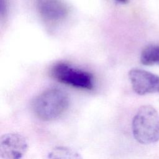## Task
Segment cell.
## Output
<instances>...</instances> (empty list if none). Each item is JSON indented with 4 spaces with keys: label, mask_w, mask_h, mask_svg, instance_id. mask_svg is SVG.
Instances as JSON below:
<instances>
[{
    "label": "cell",
    "mask_w": 159,
    "mask_h": 159,
    "mask_svg": "<svg viewBox=\"0 0 159 159\" xmlns=\"http://www.w3.org/2000/svg\"><path fill=\"white\" fill-rule=\"evenodd\" d=\"M128 75L133 90L139 95L159 93V75L138 68H132Z\"/></svg>",
    "instance_id": "4"
},
{
    "label": "cell",
    "mask_w": 159,
    "mask_h": 159,
    "mask_svg": "<svg viewBox=\"0 0 159 159\" xmlns=\"http://www.w3.org/2000/svg\"><path fill=\"white\" fill-rule=\"evenodd\" d=\"M50 75L57 81L74 88L86 90L94 88V77L91 73L66 63L60 62L53 65Z\"/></svg>",
    "instance_id": "3"
},
{
    "label": "cell",
    "mask_w": 159,
    "mask_h": 159,
    "mask_svg": "<svg viewBox=\"0 0 159 159\" xmlns=\"http://www.w3.org/2000/svg\"><path fill=\"white\" fill-rule=\"evenodd\" d=\"M48 158H80L78 153L73 150L71 148L64 147H56L48 153Z\"/></svg>",
    "instance_id": "8"
},
{
    "label": "cell",
    "mask_w": 159,
    "mask_h": 159,
    "mask_svg": "<svg viewBox=\"0 0 159 159\" xmlns=\"http://www.w3.org/2000/svg\"><path fill=\"white\" fill-rule=\"evenodd\" d=\"M140 63L145 66L159 65V44H150L141 52Z\"/></svg>",
    "instance_id": "7"
},
{
    "label": "cell",
    "mask_w": 159,
    "mask_h": 159,
    "mask_svg": "<svg viewBox=\"0 0 159 159\" xmlns=\"http://www.w3.org/2000/svg\"><path fill=\"white\" fill-rule=\"evenodd\" d=\"M68 94L58 88H51L42 91L32 101V107L40 120L51 121L60 117L69 106Z\"/></svg>",
    "instance_id": "1"
},
{
    "label": "cell",
    "mask_w": 159,
    "mask_h": 159,
    "mask_svg": "<svg viewBox=\"0 0 159 159\" xmlns=\"http://www.w3.org/2000/svg\"><path fill=\"white\" fill-rule=\"evenodd\" d=\"M0 11L1 16H3L6 12L7 9V2L6 0H0Z\"/></svg>",
    "instance_id": "9"
},
{
    "label": "cell",
    "mask_w": 159,
    "mask_h": 159,
    "mask_svg": "<svg viewBox=\"0 0 159 159\" xmlns=\"http://www.w3.org/2000/svg\"><path fill=\"white\" fill-rule=\"evenodd\" d=\"M117 2L121 3V4H125L127 2L128 0H116Z\"/></svg>",
    "instance_id": "10"
},
{
    "label": "cell",
    "mask_w": 159,
    "mask_h": 159,
    "mask_svg": "<svg viewBox=\"0 0 159 159\" xmlns=\"http://www.w3.org/2000/svg\"><path fill=\"white\" fill-rule=\"evenodd\" d=\"M28 142L26 138L19 133H8L0 138V158L19 159L27 152Z\"/></svg>",
    "instance_id": "5"
},
{
    "label": "cell",
    "mask_w": 159,
    "mask_h": 159,
    "mask_svg": "<svg viewBox=\"0 0 159 159\" xmlns=\"http://www.w3.org/2000/svg\"><path fill=\"white\" fill-rule=\"evenodd\" d=\"M37 6L40 16L50 22L63 20L68 12V7L62 0H37Z\"/></svg>",
    "instance_id": "6"
},
{
    "label": "cell",
    "mask_w": 159,
    "mask_h": 159,
    "mask_svg": "<svg viewBox=\"0 0 159 159\" xmlns=\"http://www.w3.org/2000/svg\"><path fill=\"white\" fill-rule=\"evenodd\" d=\"M132 130L134 137L142 144L159 140V114L150 105L141 106L133 117Z\"/></svg>",
    "instance_id": "2"
}]
</instances>
